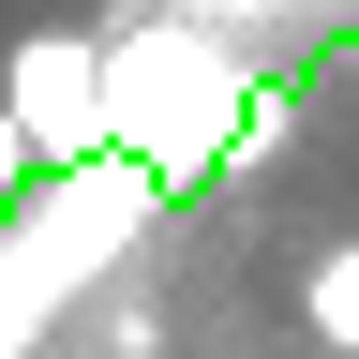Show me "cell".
Instances as JSON below:
<instances>
[{
    "instance_id": "1",
    "label": "cell",
    "mask_w": 359,
    "mask_h": 359,
    "mask_svg": "<svg viewBox=\"0 0 359 359\" xmlns=\"http://www.w3.org/2000/svg\"><path fill=\"white\" fill-rule=\"evenodd\" d=\"M105 150L150 180V195H180V180H210V165H269L285 150V105L255 90V60L210 15L165 0V15L105 30Z\"/></svg>"
},
{
    "instance_id": "2",
    "label": "cell",
    "mask_w": 359,
    "mask_h": 359,
    "mask_svg": "<svg viewBox=\"0 0 359 359\" xmlns=\"http://www.w3.org/2000/svg\"><path fill=\"white\" fill-rule=\"evenodd\" d=\"M0 120L30 135V165H105V30H15L0 60Z\"/></svg>"
},
{
    "instance_id": "3",
    "label": "cell",
    "mask_w": 359,
    "mask_h": 359,
    "mask_svg": "<svg viewBox=\"0 0 359 359\" xmlns=\"http://www.w3.org/2000/svg\"><path fill=\"white\" fill-rule=\"evenodd\" d=\"M299 330L330 344V359H359V240H330V255L299 269Z\"/></svg>"
},
{
    "instance_id": "4",
    "label": "cell",
    "mask_w": 359,
    "mask_h": 359,
    "mask_svg": "<svg viewBox=\"0 0 359 359\" xmlns=\"http://www.w3.org/2000/svg\"><path fill=\"white\" fill-rule=\"evenodd\" d=\"M30 180H45V165H30V135L0 120V195H30Z\"/></svg>"
}]
</instances>
